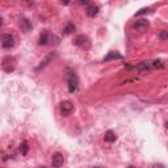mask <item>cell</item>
Returning <instances> with one entry per match:
<instances>
[{"label": "cell", "instance_id": "1", "mask_svg": "<svg viewBox=\"0 0 168 168\" xmlns=\"http://www.w3.org/2000/svg\"><path fill=\"white\" fill-rule=\"evenodd\" d=\"M163 67V62L160 59H148V60H143V62L138 63L135 66H127V69H135L139 71H146V70H155V69H160Z\"/></svg>", "mask_w": 168, "mask_h": 168}, {"label": "cell", "instance_id": "2", "mask_svg": "<svg viewBox=\"0 0 168 168\" xmlns=\"http://www.w3.org/2000/svg\"><path fill=\"white\" fill-rule=\"evenodd\" d=\"M67 83H69V92L70 93L76 92L77 86H79V79H77V76H76L75 72H70V74H69Z\"/></svg>", "mask_w": 168, "mask_h": 168}, {"label": "cell", "instance_id": "3", "mask_svg": "<svg viewBox=\"0 0 168 168\" xmlns=\"http://www.w3.org/2000/svg\"><path fill=\"white\" fill-rule=\"evenodd\" d=\"M2 46L3 49L5 50H9L15 46V38L12 34H9V33H4L2 36Z\"/></svg>", "mask_w": 168, "mask_h": 168}, {"label": "cell", "instance_id": "4", "mask_svg": "<svg viewBox=\"0 0 168 168\" xmlns=\"http://www.w3.org/2000/svg\"><path fill=\"white\" fill-rule=\"evenodd\" d=\"M148 26H150V22L147 20H137V21H134L133 22V29H135L137 32L139 33H143V32H146L148 29Z\"/></svg>", "mask_w": 168, "mask_h": 168}, {"label": "cell", "instance_id": "5", "mask_svg": "<svg viewBox=\"0 0 168 168\" xmlns=\"http://www.w3.org/2000/svg\"><path fill=\"white\" fill-rule=\"evenodd\" d=\"M64 164V156L60 153H54L51 156V167L53 168H60Z\"/></svg>", "mask_w": 168, "mask_h": 168}, {"label": "cell", "instance_id": "6", "mask_svg": "<svg viewBox=\"0 0 168 168\" xmlns=\"http://www.w3.org/2000/svg\"><path fill=\"white\" fill-rule=\"evenodd\" d=\"M59 109H60V113L63 116H70L72 112H74V104L69 100H66V101H62L59 105Z\"/></svg>", "mask_w": 168, "mask_h": 168}, {"label": "cell", "instance_id": "7", "mask_svg": "<svg viewBox=\"0 0 168 168\" xmlns=\"http://www.w3.org/2000/svg\"><path fill=\"white\" fill-rule=\"evenodd\" d=\"M3 70L5 72H11L15 70V59L12 57H5L3 59Z\"/></svg>", "mask_w": 168, "mask_h": 168}, {"label": "cell", "instance_id": "8", "mask_svg": "<svg viewBox=\"0 0 168 168\" xmlns=\"http://www.w3.org/2000/svg\"><path fill=\"white\" fill-rule=\"evenodd\" d=\"M104 141H105V142H108V143H113V142H116V141H117L116 133H114V131H112V130L105 131V134H104Z\"/></svg>", "mask_w": 168, "mask_h": 168}, {"label": "cell", "instance_id": "9", "mask_svg": "<svg viewBox=\"0 0 168 168\" xmlns=\"http://www.w3.org/2000/svg\"><path fill=\"white\" fill-rule=\"evenodd\" d=\"M20 26H21V29L24 32H29L32 29V22L28 19H21L20 20Z\"/></svg>", "mask_w": 168, "mask_h": 168}, {"label": "cell", "instance_id": "10", "mask_svg": "<svg viewBox=\"0 0 168 168\" xmlns=\"http://www.w3.org/2000/svg\"><path fill=\"white\" fill-rule=\"evenodd\" d=\"M99 5H88V8H87V15L89 16V17H95L97 13H99Z\"/></svg>", "mask_w": 168, "mask_h": 168}, {"label": "cell", "instance_id": "11", "mask_svg": "<svg viewBox=\"0 0 168 168\" xmlns=\"http://www.w3.org/2000/svg\"><path fill=\"white\" fill-rule=\"evenodd\" d=\"M112 59H122V55L121 54H118L117 51H110V53H108V55L104 58V62H109V60H112Z\"/></svg>", "mask_w": 168, "mask_h": 168}, {"label": "cell", "instance_id": "12", "mask_svg": "<svg viewBox=\"0 0 168 168\" xmlns=\"http://www.w3.org/2000/svg\"><path fill=\"white\" fill-rule=\"evenodd\" d=\"M47 42H49V33H47V30H43L40 36V41H38V43H40L41 46H45V45H47Z\"/></svg>", "mask_w": 168, "mask_h": 168}, {"label": "cell", "instance_id": "13", "mask_svg": "<svg viewBox=\"0 0 168 168\" xmlns=\"http://www.w3.org/2000/svg\"><path fill=\"white\" fill-rule=\"evenodd\" d=\"M88 40H87V37H84V36H77L75 40H74V43L76 45V46H84V43H86Z\"/></svg>", "mask_w": 168, "mask_h": 168}, {"label": "cell", "instance_id": "14", "mask_svg": "<svg viewBox=\"0 0 168 168\" xmlns=\"http://www.w3.org/2000/svg\"><path fill=\"white\" fill-rule=\"evenodd\" d=\"M75 29H76V26L74 24H69L63 29V34H71L72 32H75Z\"/></svg>", "mask_w": 168, "mask_h": 168}, {"label": "cell", "instance_id": "15", "mask_svg": "<svg viewBox=\"0 0 168 168\" xmlns=\"http://www.w3.org/2000/svg\"><path fill=\"white\" fill-rule=\"evenodd\" d=\"M20 151H21V155H26V154H28V151H29V147H28V142H26V141H24V142L21 143Z\"/></svg>", "mask_w": 168, "mask_h": 168}, {"label": "cell", "instance_id": "16", "mask_svg": "<svg viewBox=\"0 0 168 168\" xmlns=\"http://www.w3.org/2000/svg\"><path fill=\"white\" fill-rule=\"evenodd\" d=\"M150 12V8H142L141 11H138L135 13V16H141V15H144V13H148Z\"/></svg>", "mask_w": 168, "mask_h": 168}, {"label": "cell", "instance_id": "17", "mask_svg": "<svg viewBox=\"0 0 168 168\" xmlns=\"http://www.w3.org/2000/svg\"><path fill=\"white\" fill-rule=\"evenodd\" d=\"M160 38H161V40H166V38H168V32L161 30L160 32Z\"/></svg>", "mask_w": 168, "mask_h": 168}, {"label": "cell", "instance_id": "18", "mask_svg": "<svg viewBox=\"0 0 168 168\" xmlns=\"http://www.w3.org/2000/svg\"><path fill=\"white\" fill-rule=\"evenodd\" d=\"M127 168H139V167H134V166H129Z\"/></svg>", "mask_w": 168, "mask_h": 168}, {"label": "cell", "instance_id": "19", "mask_svg": "<svg viewBox=\"0 0 168 168\" xmlns=\"http://www.w3.org/2000/svg\"><path fill=\"white\" fill-rule=\"evenodd\" d=\"M41 168H47V167H41Z\"/></svg>", "mask_w": 168, "mask_h": 168}]
</instances>
